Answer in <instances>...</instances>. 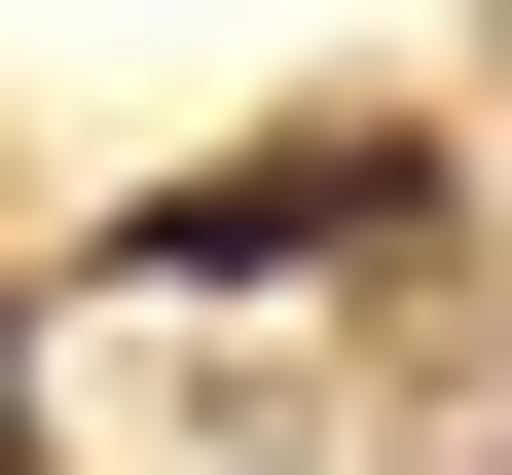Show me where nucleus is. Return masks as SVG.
I'll return each instance as SVG.
<instances>
[{
  "instance_id": "f257e3e1",
  "label": "nucleus",
  "mask_w": 512,
  "mask_h": 475,
  "mask_svg": "<svg viewBox=\"0 0 512 475\" xmlns=\"http://www.w3.org/2000/svg\"><path fill=\"white\" fill-rule=\"evenodd\" d=\"M366 220H403V147H256V183H183L147 256H366Z\"/></svg>"
}]
</instances>
